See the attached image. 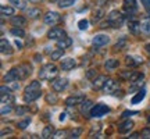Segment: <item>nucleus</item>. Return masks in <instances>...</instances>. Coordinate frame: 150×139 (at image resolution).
Listing matches in <instances>:
<instances>
[{"mask_svg": "<svg viewBox=\"0 0 150 139\" xmlns=\"http://www.w3.org/2000/svg\"><path fill=\"white\" fill-rule=\"evenodd\" d=\"M0 50H1V53L3 54H11L13 53V49H11V45L10 42H7L6 39H1V43H0Z\"/></svg>", "mask_w": 150, "mask_h": 139, "instance_id": "nucleus-17", "label": "nucleus"}, {"mask_svg": "<svg viewBox=\"0 0 150 139\" xmlns=\"http://www.w3.org/2000/svg\"><path fill=\"white\" fill-rule=\"evenodd\" d=\"M16 45H17V46H18V49H21V48H22V45H21V43H20V42H18V40H17V42H16Z\"/></svg>", "mask_w": 150, "mask_h": 139, "instance_id": "nucleus-48", "label": "nucleus"}, {"mask_svg": "<svg viewBox=\"0 0 150 139\" xmlns=\"http://www.w3.org/2000/svg\"><path fill=\"white\" fill-rule=\"evenodd\" d=\"M25 111H27L25 107H18V109H17V114H18V116H22Z\"/></svg>", "mask_w": 150, "mask_h": 139, "instance_id": "nucleus-42", "label": "nucleus"}, {"mask_svg": "<svg viewBox=\"0 0 150 139\" xmlns=\"http://www.w3.org/2000/svg\"><path fill=\"white\" fill-rule=\"evenodd\" d=\"M68 85V81L65 79V78H57V79H54L52 82V88H53V91L56 92H61L64 91L65 88Z\"/></svg>", "mask_w": 150, "mask_h": 139, "instance_id": "nucleus-7", "label": "nucleus"}, {"mask_svg": "<svg viewBox=\"0 0 150 139\" xmlns=\"http://www.w3.org/2000/svg\"><path fill=\"white\" fill-rule=\"evenodd\" d=\"M8 1H10V3L14 6V7L20 9V10L25 9V1H24V0H8Z\"/></svg>", "mask_w": 150, "mask_h": 139, "instance_id": "nucleus-27", "label": "nucleus"}, {"mask_svg": "<svg viewBox=\"0 0 150 139\" xmlns=\"http://www.w3.org/2000/svg\"><path fill=\"white\" fill-rule=\"evenodd\" d=\"M108 36L107 35H96V36L93 38V45L96 46V48H102L104 45H107L108 43Z\"/></svg>", "mask_w": 150, "mask_h": 139, "instance_id": "nucleus-10", "label": "nucleus"}, {"mask_svg": "<svg viewBox=\"0 0 150 139\" xmlns=\"http://www.w3.org/2000/svg\"><path fill=\"white\" fill-rule=\"evenodd\" d=\"M140 27H142V29H143L146 33H149V35H150V20L143 21L142 24H140Z\"/></svg>", "mask_w": 150, "mask_h": 139, "instance_id": "nucleus-31", "label": "nucleus"}, {"mask_svg": "<svg viewBox=\"0 0 150 139\" xmlns=\"http://www.w3.org/2000/svg\"><path fill=\"white\" fill-rule=\"evenodd\" d=\"M0 91H1V95H8V93H11V89L10 88H6V86H1Z\"/></svg>", "mask_w": 150, "mask_h": 139, "instance_id": "nucleus-41", "label": "nucleus"}, {"mask_svg": "<svg viewBox=\"0 0 150 139\" xmlns=\"http://www.w3.org/2000/svg\"><path fill=\"white\" fill-rule=\"evenodd\" d=\"M59 74V70L54 64L49 63V64H45L42 68L39 70V77L40 79H47V81H52L54 77H57Z\"/></svg>", "mask_w": 150, "mask_h": 139, "instance_id": "nucleus-2", "label": "nucleus"}, {"mask_svg": "<svg viewBox=\"0 0 150 139\" xmlns=\"http://www.w3.org/2000/svg\"><path fill=\"white\" fill-rule=\"evenodd\" d=\"M85 100V96L83 95H75V96H70L65 99V104L67 106H75L78 103H82Z\"/></svg>", "mask_w": 150, "mask_h": 139, "instance_id": "nucleus-11", "label": "nucleus"}, {"mask_svg": "<svg viewBox=\"0 0 150 139\" xmlns=\"http://www.w3.org/2000/svg\"><path fill=\"white\" fill-rule=\"evenodd\" d=\"M29 121H31V120H29V118H27V120H24V121H21V123H18V128H20V129H25V128H27V125L29 124Z\"/></svg>", "mask_w": 150, "mask_h": 139, "instance_id": "nucleus-34", "label": "nucleus"}, {"mask_svg": "<svg viewBox=\"0 0 150 139\" xmlns=\"http://www.w3.org/2000/svg\"><path fill=\"white\" fill-rule=\"evenodd\" d=\"M107 81H108V78L106 75H99L97 78L93 79V88H96V89H103V86H104V84H106Z\"/></svg>", "mask_w": 150, "mask_h": 139, "instance_id": "nucleus-12", "label": "nucleus"}, {"mask_svg": "<svg viewBox=\"0 0 150 139\" xmlns=\"http://www.w3.org/2000/svg\"><path fill=\"white\" fill-rule=\"evenodd\" d=\"M76 1V0H60L59 6L61 7V9H67V7H70V6H72Z\"/></svg>", "mask_w": 150, "mask_h": 139, "instance_id": "nucleus-29", "label": "nucleus"}, {"mask_svg": "<svg viewBox=\"0 0 150 139\" xmlns=\"http://www.w3.org/2000/svg\"><path fill=\"white\" fill-rule=\"evenodd\" d=\"M60 21V14L56 11H50L45 16V24L46 25H56Z\"/></svg>", "mask_w": 150, "mask_h": 139, "instance_id": "nucleus-8", "label": "nucleus"}, {"mask_svg": "<svg viewBox=\"0 0 150 139\" xmlns=\"http://www.w3.org/2000/svg\"><path fill=\"white\" fill-rule=\"evenodd\" d=\"M145 96H146V91H145V89H140V91L138 92L134 97H132L131 103H132V104H138L139 102H142V100L145 99Z\"/></svg>", "mask_w": 150, "mask_h": 139, "instance_id": "nucleus-19", "label": "nucleus"}, {"mask_svg": "<svg viewBox=\"0 0 150 139\" xmlns=\"http://www.w3.org/2000/svg\"><path fill=\"white\" fill-rule=\"evenodd\" d=\"M64 135H65V131H59V132L54 134V138H63Z\"/></svg>", "mask_w": 150, "mask_h": 139, "instance_id": "nucleus-43", "label": "nucleus"}, {"mask_svg": "<svg viewBox=\"0 0 150 139\" xmlns=\"http://www.w3.org/2000/svg\"><path fill=\"white\" fill-rule=\"evenodd\" d=\"M65 120V113H63L61 116H60V121H64Z\"/></svg>", "mask_w": 150, "mask_h": 139, "instance_id": "nucleus-45", "label": "nucleus"}, {"mask_svg": "<svg viewBox=\"0 0 150 139\" xmlns=\"http://www.w3.org/2000/svg\"><path fill=\"white\" fill-rule=\"evenodd\" d=\"M118 88V84L115 82L114 79H108L106 84H104V86H103V91L106 92V93H111V92H114L115 89Z\"/></svg>", "mask_w": 150, "mask_h": 139, "instance_id": "nucleus-15", "label": "nucleus"}, {"mask_svg": "<svg viewBox=\"0 0 150 139\" xmlns=\"http://www.w3.org/2000/svg\"><path fill=\"white\" fill-rule=\"evenodd\" d=\"M71 45H72V39L68 36H64V38H61V39L57 40V48H60V49L70 48Z\"/></svg>", "mask_w": 150, "mask_h": 139, "instance_id": "nucleus-16", "label": "nucleus"}, {"mask_svg": "<svg viewBox=\"0 0 150 139\" xmlns=\"http://www.w3.org/2000/svg\"><path fill=\"white\" fill-rule=\"evenodd\" d=\"M135 114H138V111H131V110H127V111H124L122 114H121V117L127 118V117H131V116H135Z\"/></svg>", "mask_w": 150, "mask_h": 139, "instance_id": "nucleus-35", "label": "nucleus"}, {"mask_svg": "<svg viewBox=\"0 0 150 139\" xmlns=\"http://www.w3.org/2000/svg\"><path fill=\"white\" fill-rule=\"evenodd\" d=\"M35 60H36V61H40V60H42V56L36 54V56H35Z\"/></svg>", "mask_w": 150, "mask_h": 139, "instance_id": "nucleus-46", "label": "nucleus"}, {"mask_svg": "<svg viewBox=\"0 0 150 139\" xmlns=\"http://www.w3.org/2000/svg\"><path fill=\"white\" fill-rule=\"evenodd\" d=\"M27 14H28L29 18H36V17L40 14V10L36 9V7H33V9H29V10L27 11Z\"/></svg>", "mask_w": 150, "mask_h": 139, "instance_id": "nucleus-28", "label": "nucleus"}, {"mask_svg": "<svg viewBox=\"0 0 150 139\" xmlns=\"http://www.w3.org/2000/svg\"><path fill=\"white\" fill-rule=\"evenodd\" d=\"M128 27H129V31L134 33V35H136V33L139 32V29L142 28V27H140V24L138 21H131Z\"/></svg>", "mask_w": 150, "mask_h": 139, "instance_id": "nucleus-22", "label": "nucleus"}, {"mask_svg": "<svg viewBox=\"0 0 150 139\" xmlns=\"http://www.w3.org/2000/svg\"><path fill=\"white\" fill-rule=\"evenodd\" d=\"M132 127H134V123L128 120V121H125V123H122V124H120V125H118V131H120L121 134H127Z\"/></svg>", "mask_w": 150, "mask_h": 139, "instance_id": "nucleus-18", "label": "nucleus"}, {"mask_svg": "<svg viewBox=\"0 0 150 139\" xmlns=\"http://www.w3.org/2000/svg\"><path fill=\"white\" fill-rule=\"evenodd\" d=\"M104 67H106V70H114V68H117V67H118V60H115V59H108L107 61H106Z\"/></svg>", "mask_w": 150, "mask_h": 139, "instance_id": "nucleus-24", "label": "nucleus"}, {"mask_svg": "<svg viewBox=\"0 0 150 139\" xmlns=\"http://www.w3.org/2000/svg\"><path fill=\"white\" fill-rule=\"evenodd\" d=\"M124 10L129 13V14H132V13H136L138 10V4H136V1L135 0H124Z\"/></svg>", "mask_w": 150, "mask_h": 139, "instance_id": "nucleus-9", "label": "nucleus"}, {"mask_svg": "<svg viewBox=\"0 0 150 139\" xmlns=\"http://www.w3.org/2000/svg\"><path fill=\"white\" fill-rule=\"evenodd\" d=\"M95 75H96V70H89V71L86 72V78H88V79H92Z\"/></svg>", "mask_w": 150, "mask_h": 139, "instance_id": "nucleus-37", "label": "nucleus"}, {"mask_svg": "<svg viewBox=\"0 0 150 139\" xmlns=\"http://www.w3.org/2000/svg\"><path fill=\"white\" fill-rule=\"evenodd\" d=\"M138 136H139V134H138V132H135V134H132L129 138H138Z\"/></svg>", "mask_w": 150, "mask_h": 139, "instance_id": "nucleus-47", "label": "nucleus"}, {"mask_svg": "<svg viewBox=\"0 0 150 139\" xmlns=\"http://www.w3.org/2000/svg\"><path fill=\"white\" fill-rule=\"evenodd\" d=\"M103 17V11L102 10H99L96 13V14H95V17H93V21H99V20H100V18H102Z\"/></svg>", "mask_w": 150, "mask_h": 139, "instance_id": "nucleus-40", "label": "nucleus"}, {"mask_svg": "<svg viewBox=\"0 0 150 139\" xmlns=\"http://www.w3.org/2000/svg\"><path fill=\"white\" fill-rule=\"evenodd\" d=\"M124 45H125V39H122L121 42H118L117 45H115V48H117V49H122V46H124Z\"/></svg>", "mask_w": 150, "mask_h": 139, "instance_id": "nucleus-44", "label": "nucleus"}, {"mask_svg": "<svg viewBox=\"0 0 150 139\" xmlns=\"http://www.w3.org/2000/svg\"><path fill=\"white\" fill-rule=\"evenodd\" d=\"M140 136L142 138H150V128H145L142 132H140Z\"/></svg>", "mask_w": 150, "mask_h": 139, "instance_id": "nucleus-36", "label": "nucleus"}, {"mask_svg": "<svg viewBox=\"0 0 150 139\" xmlns=\"http://www.w3.org/2000/svg\"><path fill=\"white\" fill-rule=\"evenodd\" d=\"M82 134V128H75L72 132H71L70 138H79V135Z\"/></svg>", "mask_w": 150, "mask_h": 139, "instance_id": "nucleus-32", "label": "nucleus"}, {"mask_svg": "<svg viewBox=\"0 0 150 139\" xmlns=\"http://www.w3.org/2000/svg\"><path fill=\"white\" fill-rule=\"evenodd\" d=\"M142 3H143V7L146 9L147 13H150V0H140Z\"/></svg>", "mask_w": 150, "mask_h": 139, "instance_id": "nucleus-38", "label": "nucleus"}, {"mask_svg": "<svg viewBox=\"0 0 150 139\" xmlns=\"http://www.w3.org/2000/svg\"><path fill=\"white\" fill-rule=\"evenodd\" d=\"M13 71L16 72L17 79H24V78H27L28 75L32 72V68H31V65L28 64H21L18 67H16V68H13Z\"/></svg>", "mask_w": 150, "mask_h": 139, "instance_id": "nucleus-4", "label": "nucleus"}, {"mask_svg": "<svg viewBox=\"0 0 150 139\" xmlns=\"http://www.w3.org/2000/svg\"><path fill=\"white\" fill-rule=\"evenodd\" d=\"M63 54H64V49L59 48V50H56V52H52V53H50V59L52 60H59V59L63 57Z\"/></svg>", "mask_w": 150, "mask_h": 139, "instance_id": "nucleus-25", "label": "nucleus"}, {"mask_svg": "<svg viewBox=\"0 0 150 139\" xmlns=\"http://www.w3.org/2000/svg\"><path fill=\"white\" fill-rule=\"evenodd\" d=\"M78 28H79L81 31L86 29V28H88V20H81V21L78 22Z\"/></svg>", "mask_w": 150, "mask_h": 139, "instance_id": "nucleus-33", "label": "nucleus"}, {"mask_svg": "<svg viewBox=\"0 0 150 139\" xmlns=\"http://www.w3.org/2000/svg\"><path fill=\"white\" fill-rule=\"evenodd\" d=\"M46 102L50 103V104H56V103H57V96H56L54 93H52V92H50L47 96H46Z\"/></svg>", "mask_w": 150, "mask_h": 139, "instance_id": "nucleus-30", "label": "nucleus"}, {"mask_svg": "<svg viewBox=\"0 0 150 139\" xmlns=\"http://www.w3.org/2000/svg\"><path fill=\"white\" fill-rule=\"evenodd\" d=\"M11 111V106H3L1 107V116H6V114H7V113H10Z\"/></svg>", "mask_w": 150, "mask_h": 139, "instance_id": "nucleus-39", "label": "nucleus"}, {"mask_svg": "<svg viewBox=\"0 0 150 139\" xmlns=\"http://www.w3.org/2000/svg\"><path fill=\"white\" fill-rule=\"evenodd\" d=\"M11 35H14V36H18V38H24L25 36V32H24V29L20 27H14V28H11V31H10Z\"/></svg>", "mask_w": 150, "mask_h": 139, "instance_id": "nucleus-23", "label": "nucleus"}, {"mask_svg": "<svg viewBox=\"0 0 150 139\" xmlns=\"http://www.w3.org/2000/svg\"><path fill=\"white\" fill-rule=\"evenodd\" d=\"M146 50H147V53L150 54V43H149V45H147V46H146Z\"/></svg>", "mask_w": 150, "mask_h": 139, "instance_id": "nucleus-49", "label": "nucleus"}, {"mask_svg": "<svg viewBox=\"0 0 150 139\" xmlns=\"http://www.w3.org/2000/svg\"><path fill=\"white\" fill-rule=\"evenodd\" d=\"M108 111H110L108 106L103 104V103H99V104H96V106L92 107L91 116L92 117H102V116H104V114H107Z\"/></svg>", "mask_w": 150, "mask_h": 139, "instance_id": "nucleus-5", "label": "nucleus"}, {"mask_svg": "<svg viewBox=\"0 0 150 139\" xmlns=\"http://www.w3.org/2000/svg\"><path fill=\"white\" fill-rule=\"evenodd\" d=\"M11 25L24 28L25 25H27V20H25V18H24L22 16H14L13 18H11Z\"/></svg>", "mask_w": 150, "mask_h": 139, "instance_id": "nucleus-13", "label": "nucleus"}, {"mask_svg": "<svg viewBox=\"0 0 150 139\" xmlns=\"http://www.w3.org/2000/svg\"><path fill=\"white\" fill-rule=\"evenodd\" d=\"M54 134V128L53 125H46L42 131V138L47 139V138H52V135Z\"/></svg>", "mask_w": 150, "mask_h": 139, "instance_id": "nucleus-20", "label": "nucleus"}, {"mask_svg": "<svg viewBox=\"0 0 150 139\" xmlns=\"http://www.w3.org/2000/svg\"><path fill=\"white\" fill-rule=\"evenodd\" d=\"M147 123H149V124H150V117H149V118H147Z\"/></svg>", "mask_w": 150, "mask_h": 139, "instance_id": "nucleus-50", "label": "nucleus"}, {"mask_svg": "<svg viewBox=\"0 0 150 139\" xmlns=\"http://www.w3.org/2000/svg\"><path fill=\"white\" fill-rule=\"evenodd\" d=\"M42 86H40V82L39 81H32L29 85L25 88V92H24V102L25 103H32L35 102L38 97L42 95Z\"/></svg>", "mask_w": 150, "mask_h": 139, "instance_id": "nucleus-1", "label": "nucleus"}, {"mask_svg": "<svg viewBox=\"0 0 150 139\" xmlns=\"http://www.w3.org/2000/svg\"><path fill=\"white\" fill-rule=\"evenodd\" d=\"M75 65H76L75 60L70 59V57H67V59H64L61 61V70H64V71H70V70L74 68Z\"/></svg>", "mask_w": 150, "mask_h": 139, "instance_id": "nucleus-14", "label": "nucleus"}, {"mask_svg": "<svg viewBox=\"0 0 150 139\" xmlns=\"http://www.w3.org/2000/svg\"><path fill=\"white\" fill-rule=\"evenodd\" d=\"M67 33L63 28H59V27H53L47 33V38L49 39H54V40H59L61 38H64Z\"/></svg>", "mask_w": 150, "mask_h": 139, "instance_id": "nucleus-6", "label": "nucleus"}, {"mask_svg": "<svg viewBox=\"0 0 150 139\" xmlns=\"http://www.w3.org/2000/svg\"><path fill=\"white\" fill-rule=\"evenodd\" d=\"M92 106H93V103H92L91 100H83V102H82V104H81V113L88 114Z\"/></svg>", "mask_w": 150, "mask_h": 139, "instance_id": "nucleus-21", "label": "nucleus"}, {"mask_svg": "<svg viewBox=\"0 0 150 139\" xmlns=\"http://www.w3.org/2000/svg\"><path fill=\"white\" fill-rule=\"evenodd\" d=\"M1 14L3 16H13L14 14V9L13 7H10V6H1Z\"/></svg>", "mask_w": 150, "mask_h": 139, "instance_id": "nucleus-26", "label": "nucleus"}, {"mask_svg": "<svg viewBox=\"0 0 150 139\" xmlns=\"http://www.w3.org/2000/svg\"><path fill=\"white\" fill-rule=\"evenodd\" d=\"M124 16L120 13V11H117V10H114V11H111L110 14H108V17H107V21H108V24L111 25V27H115V28H120L121 25L124 24Z\"/></svg>", "mask_w": 150, "mask_h": 139, "instance_id": "nucleus-3", "label": "nucleus"}]
</instances>
